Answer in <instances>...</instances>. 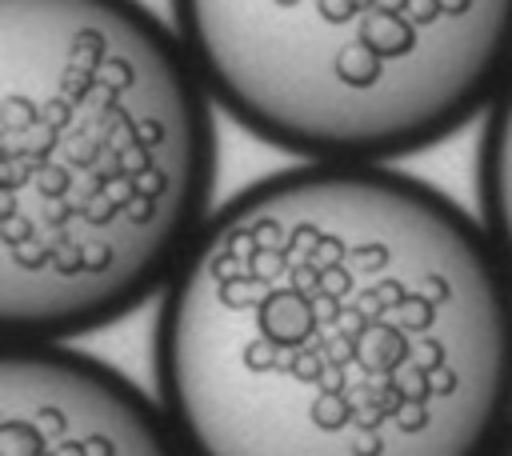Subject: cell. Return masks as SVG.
Returning <instances> with one entry per match:
<instances>
[{
  "mask_svg": "<svg viewBox=\"0 0 512 456\" xmlns=\"http://www.w3.org/2000/svg\"><path fill=\"white\" fill-rule=\"evenodd\" d=\"M152 372L188 456H496L512 276L440 188L296 164L212 212L160 296Z\"/></svg>",
  "mask_w": 512,
  "mask_h": 456,
  "instance_id": "cell-1",
  "label": "cell"
},
{
  "mask_svg": "<svg viewBox=\"0 0 512 456\" xmlns=\"http://www.w3.org/2000/svg\"><path fill=\"white\" fill-rule=\"evenodd\" d=\"M212 108L148 8L0 0L4 344H72L164 296L212 220Z\"/></svg>",
  "mask_w": 512,
  "mask_h": 456,
  "instance_id": "cell-2",
  "label": "cell"
},
{
  "mask_svg": "<svg viewBox=\"0 0 512 456\" xmlns=\"http://www.w3.org/2000/svg\"><path fill=\"white\" fill-rule=\"evenodd\" d=\"M172 28L236 128L320 168L428 152L512 76V4L188 0Z\"/></svg>",
  "mask_w": 512,
  "mask_h": 456,
  "instance_id": "cell-3",
  "label": "cell"
},
{
  "mask_svg": "<svg viewBox=\"0 0 512 456\" xmlns=\"http://www.w3.org/2000/svg\"><path fill=\"white\" fill-rule=\"evenodd\" d=\"M0 456H188L160 400L72 344L0 348Z\"/></svg>",
  "mask_w": 512,
  "mask_h": 456,
  "instance_id": "cell-4",
  "label": "cell"
},
{
  "mask_svg": "<svg viewBox=\"0 0 512 456\" xmlns=\"http://www.w3.org/2000/svg\"><path fill=\"white\" fill-rule=\"evenodd\" d=\"M476 200L480 224L512 276V76L500 88L492 112L484 116L480 156H476Z\"/></svg>",
  "mask_w": 512,
  "mask_h": 456,
  "instance_id": "cell-5",
  "label": "cell"
},
{
  "mask_svg": "<svg viewBox=\"0 0 512 456\" xmlns=\"http://www.w3.org/2000/svg\"><path fill=\"white\" fill-rule=\"evenodd\" d=\"M496 456H512V432H508V436H504V444H500V448H496Z\"/></svg>",
  "mask_w": 512,
  "mask_h": 456,
  "instance_id": "cell-6",
  "label": "cell"
}]
</instances>
